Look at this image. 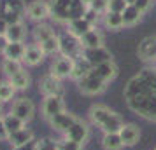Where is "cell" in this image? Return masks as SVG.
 <instances>
[{
  "mask_svg": "<svg viewBox=\"0 0 156 150\" xmlns=\"http://www.w3.org/2000/svg\"><path fill=\"white\" fill-rule=\"evenodd\" d=\"M65 112V101L63 96H44L42 101V115L44 119L51 121L58 114Z\"/></svg>",
  "mask_w": 156,
  "mask_h": 150,
  "instance_id": "7",
  "label": "cell"
},
{
  "mask_svg": "<svg viewBox=\"0 0 156 150\" xmlns=\"http://www.w3.org/2000/svg\"><path fill=\"white\" fill-rule=\"evenodd\" d=\"M121 16H123V25H125V26H133V25H137V23L140 21L142 12L135 7V5H128V7L123 11Z\"/></svg>",
  "mask_w": 156,
  "mask_h": 150,
  "instance_id": "26",
  "label": "cell"
},
{
  "mask_svg": "<svg viewBox=\"0 0 156 150\" xmlns=\"http://www.w3.org/2000/svg\"><path fill=\"white\" fill-rule=\"evenodd\" d=\"M93 70V65L86 59L84 56L74 59V68H72V73H70V79L76 80V82H81L83 79H86L90 75V72Z\"/></svg>",
  "mask_w": 156,
  "mask_h": 150,
  "instance_id": "15",
  "label": "cell"
},
{
  "mask_svg": "<svg viewBox=\"0 0 156 150\" xmlns=\"http://www.w3.org/2000/svg\"><path fill=\"white\" fill-rule=\"evenodd\" d=\"M34 142V133L30 131V129H21V131H16V133H12V135L9 136V143L14 147V148H18V147H23V145H27V143Z\"/></svg>",
  "mask_w": 156,
  "mask_h": 150,
  "instance_id": "23",
  "label": "cell"
},
{
  "mask_svg": "<svg viewBox=\"0 0 156 150\" xmlns=\"http://www.w3.org/2000/svg\"><path fill=\"white\" fill-rule=\"evenodd\" d=\"M88 7L91 9V11H95L98 16H104L109 11V0H93Z\"/></svg>",
  "mask_w": 156,
  "mask_h": 150,
  "instance_id": "34",
  "label": "cell"
},
{
  "mask_svg": "<svg viewBox=\"0 0 156 150\" xmlns=\"http://www.w3.org/2000/svg\"><path fill=\"white\" fill-rule=\"evenodd\" d=\"M39 45H41V49L44 51V54H46V56H51V54H55V52H60V37L53 35L51 38L41 42Z\"/></svg>",
  "mask_w": 156,
  "mask_h": 150,
  "instance_id": "30",
  "label": "cell"
},
{
  "mask_svg": "<svg viewBox=\"0 0 156 150\" xmlns=\"http://www.w3.org/2000/svg\"><path fill=\"white\" fill-rule=\"evenodd\" d=\"M49 5H51V18L65 23L83 18L84 12L88 11V5L83 4L81 0H51Z\"/></svg>",
  "mask_w": 156,
  "mask_h": 150,
  "instance_id": "2",
  "label": "cell"
},
{
  "mask_svg": "<svg viewBox=\"0 0 156 150\" xmlns=\"http://www.w3.org/2000/svg\"><path fill=\"white\" fill-rule=\"evenodd\" d=\"M65 138H70V140H74V142L84 145L86 140L90 138V128H88V124H86L84 121L77 119V121L74 122V126L65 133Z\"/></svg>",
  "mask_w": 156,
  "mask_h": 150,
  "instance_id": "12",
  "label": "cell"
},
{
  "mask_svg": "<svg viewBox=\"0 0 156 150\" xmlns=\"http://www.w3.org/2000/svg\"><path fill=\"white\" fill-rule=\"evenodd\" d=\"M67 26H69V33H72V35L76 37H81L84 35L88 30L93 28V25L88 19H84V18H77V19H72V21L67 23Z\"/></svg>",
  "mask_w": 156,
  "mask_h": 150,
  "instance_id": "21",
  "label": "cell"
},
{
  "mask_svg": "<svg viewBox=\"0 0 156 150\" xmlns=\"http://www.w3.org/2000/svg\"><path fill=\"white\" fill-rule=\"evenodd\" d=\"M83 56L93 65H102V63H107V61H112V56L111 52L105 49V47H98V49H84L83 51Z\"/></svg>",
  "mask_w": 156,
  "mask_h": 150,
  "instance_id": "16",
  "label": "cell"
},
{
  "mask_svg": "<svg viewBox=\"0 0 156 150\" xmlns=\"http://www.w3.org/2000/svg\"><path fill=\"white\" fill-rule=\"evenodd\" d=\"M72 68H74V59H72V58H67V56H60L53 61L49 73L55 75L56 79L62 80V79H65V77H70Z\"/></svg>",
  "mask_w": 156,
  "mask_h": 150,
  "instance_id": "9",
  "label": "cell"
},
{
  "mask_svg": "<svg viewBox=\"0 0 156 150\" xmlns=\"http://www.w3.org/2000/svg\"><path fill=\"white\" fill-rule=\"evenodd\" d=\"M25 14L28 16L32 21H39L42 23L44 19H48L51 16V5L49 2L46 0H34L27 5V12Z\"/></svg>",
  "mask_w": 156,
  "mask_h": 150,
  "instance_id": "6",
  "label": "cell"
},
{
  "mask_svg": "<svg viewBox=\"0 0 156 150\" xmlns=\"http://www.w3.org/2000/svg\"><path fill=\"white\" fill-rule=\"evenodd\" d=\"M27 37V28L21 23H14V25H9L7 30H5V38L9 42H23Z\"/></svg>",
  "mask_w": 156,
  "mask_h": 150,
  "instance_id": "22",
  "label": "cell"
},
{
  "mask_svg": "<svg viewBox=\"0 0 156 150\" xmlns=\"http://www.w3.org/2000/svg\"><path fill=\"white\" fill-rule=\"evenodd\" d=\"M125 2H126L128 5H133V4H135V0H125Z\"/></svg>",
  "mask_w": 156,
  "mask_h": 150,
  "instance_id": "40",
  "label": "cell"
},
{
  "mask_svg": "<svg viewBox=\"0 0 156 150\" xmlns=\"http://www.w3.org/2000/svg\"><path fill=\"white\" fill-rule=\"evenodd\" d=\"M105 87H107L105 82L95 79V77H91V75H88L86 79H83L81 82H79V91H81L83 94H86V96H95V94L104 93Z\"/></svg>",
  "mask_w": 156,
  "mask_h": 150,
  "instance_id": "11",
  "label": "cell"
},
{
  "mask_svg": "<svg viewBox=\"0 0 156 150\" xmlns=\"http://www.w3.org/2000/svg\"><path fill=\"white\" fill-rule=\"evenodd\" d=\"M154 150H156V148H154Z\"/></svg>",
  "mask_w": 156,
  "mask_h": 150,
  "instance_id": "43",
  "label": "cell"
},
{
  "mask_svg": "<svg viewBox=\"0 0 156 150\" xmlns=\"http://www.w3.org/2000/svg\"><path fill=\"white\" fill-rule=\"evenodd\" d=\"M139 58L142 61H156V37H146L139 44Z\"/></svg>",
  "mask_w": 156,
  "mask_h": 150,
  "instance_id": "13",
  "label": "cell"
},
{
  "mask_svg": "<svg viewBox=\"0 0 156 150\" xmlns=\"http://www.w3.org/2000/svg\"><path fill=\"white\" fill-rule=\"evenodd\" d=\"M39 89L44 96H62L63 94V86H62V80L56 79L55 75H44L41 82H39Z\"/></svg>",
  "mask_w": 156,
  "mask_h": 150,
  "instance_id": "8",
  "label": "cell"
},
{
  "mask_svg": "<svg viewBox=\"0 0 156 150\" xmlns=\"http://www.w3.org/2000/svg\"><path fill=\"white\" fill-rule=\"evenodd\" d=\"M20 70H23L21 61H16V59H4L2 61V72H4V75H7V79L12 77L14 73H18Z\"/></svg>",
  "mask_w": 156,
  "mask_h": 150,
  "instance_id": "31",
  "label": "cell"
},
{
  "mask_svg": "<svg viewBox=\"0 0 156 150\" xmlns=\"http://www.w3.org/2000/svg\"><path fill=\"white\" fill-rule=\"evenodd\" d=\"M55 148L56 150H83V145L70 140V138H63L62 142H58L55 145Z\"/></svg>",
  "mask_w": 156,
  "mask_h": 150,
  "instance_id": "33",
  "label": "cell"
},
{
  "mask_svg": "<svg viewBox=\"0 0 156 150\" xmlns=\"http://www.w3.org/2000/svg\"><path fill=\"white\" fill-rule=\"evenodd\" d=\"M119 136L125 147H133L135 143L139 142V138H140V129L135 124H125L119 129Z\"/></svg>",
  "mask_w": 156,
  "mask_h": 150,
  "instance_id": "18",
  "label": "cell"
},
{
  "mask_svg": "<svg viewBox=\"0 0 156 150\" xmlns=\"http://www.w3.org/2000/svg\"><path fill=\"white\" fill-rule=\"evenodd\" d=\"M9 82L12 84V87H14L16 91H23V89H28L30 87V75L28 72L25 70H20L18 73H14L12 77H9Z\"/></svg>",
  "mask_w": 156,
  "mask_h": 150,
  "instance_id": "24",
  "label": "cell"
},
{
  "mask_svg": "<svg viewBox=\"0 0 156 150\" xmlns=\"http://www.w3.org/2000/svg\"><path fill=\"white\" fill-rule=\"evenodd\" d=\"M133 5L139 9V11H140L142 14H144V12H146V11H147V9L153 5V0H135Z\"/></svg>",
  "mask_w": 156,
  "mask_h": 150,
  "instance_id": "36",
  "label": "cell"
},
{
  "mask_svg": "<svg viewBox=\"0 0 156 150\" xmlns=\"http://www.w3.org/2000/svg\"><path fill=\"white\" fill-rule=\"evenodd\" d=\"M55 150H56V148H55Z\"/></svg>",
  "mask_w": 156,
  "mask_h": 150,
  "instance_id": "42",
  "label": "cell"
},
{
  "mask_svg": "<svg viewBox=\"0 0 156 150\" xmlns=\"http://www.w3.org/2000/svg\"><path fill=\"white\" fill-rule=\"evenodd\" d=\"M81 2H83V4H86V5H90V4H91L93 0H81Z\"/></svg>",
  "mask_w": 156,
  "mask_h": 150,
  "instance_id": "39",
  "label": "cell"
},
{
  "mask_svg": "<svg viewBox=\"0 0 156 150\" xmlns=\"http://www.w3.org/2000/svg\"><path fill=\"white\" fill-rule=\"evenodd\" d=\"M128 7V4L125 0H109V11L107 12H118L123 14V11Z\"/></svg>",
  "mask_w": 156,
  "mask_h": 150,
  "instance_id": "35",
  "label": "cell"
},
{
  "mask_svg": "<svg viewBox=\"0 0 156 150\" xmlns=\"http://www.w3.org/2000/svg\"><path fill=\"white\" fill-rule=\"evenodd\" d=\"M76 121H77V117L65 110V112H62V114H58L56 117H53L49 122H51V126H53L55 131H60V133H63L65 135V133L74 126V122Z\"/></svg>",
  "mask_w": 156,
  "mask_h": 150,
  "instance_id": "14",
  "label": "cell"
},
{
  "mask_svg": "<svg viewBox=\"0 0 156 150\" xmlns=\"http://www.w3.org/2000/svg\"><path fill=\"white\" fill-rule=\"evenodd\" d=\"M11 114L16 115L18 119H21V121L27 124V122H30L34 119L35 107H34V103H32L30 98H18V100H14V103H12Z\"/></svg>",
  "mask_w": 156,
  "mask_h": 150,
  "instance_id": "5",
  "label": "cell"
},
{
  "mask_svg": "<svg viewBox=\"0 0 156 150\" xmlns=\"http://www.w3.org/2000/svg\"><path fill=\"white\" fill-rule=\"evenodd\" d=\"M0 121H2V105H0Z\"/></svg>",
  "mask_w": 156,
  "mask_h": 150,
  "instance_id": "41",
  "label": "cell"
},
{
  "mask_svg": "<svg viewBox=\"0 0 156 150\" xmlns=\"http://www.w3.org/2000/svg\"><path fill=\"white\" fill-rule=\"evenodd\" d=\"M90 75L95 77V79L102 80V82H105V84H109V82L118 75V66L114 65V61H107V63L93 66V70L90 72Z\"/></svg>",
  "mask_w": 156,
  "mask_h": 150,
  "instance_id": "10",
  "label": "cell"
},
{
  "mask_svg": "<svg viewBox=\"0 0 156 150\" xmlns=\"http://www.w3.org/2000/svg\"><path fill=\"white\" fill-rule=\"evenodd\" d=\"M14 93L16 89L12 87L11 82H0V103H7L14 98Z\"/></svg>",
  "mask_w": 156,
  "mask_h": 150,
  "instance_id": "32",
  "label": "cell"
},
{
  "mask_svg": "<svg viewBox=\"0 0 156 150\" xmlns=\"http://www.w3.org/2000/svg\"><path fill=\"white\" fill-rule=\"evenodd\" d=\"M25 51H27V45L23 42H9L2 54H4V59H16V61H21L23 63Z\"/></svg>",
  "mask_w": 156,
  "mask_h": 150,
  "instance_id": "20",
  "label": "cell"
},
{
  "mask_svg": "<svg viewBox=\"0 0 156 150\" xmlns=\"http://www.w3.org/2000/svg\"><path fill=\"white\" fill-rule=\"evenodd\" d=\"M2 122H4V126H5V129H7L9 136L12 135V133H16V131H21V129H25V122L21 121V119H18L16 115L12 114H7L4 119H2Z\"/></svg>",
  "mask_w": 156,
  "mask_h": 150,
  "instance_id": "27",
  "label": "cell"
},
{
  "mask_svg": "<svg viewBox=\"0 0 156 150\" xmlns=\"http://www.w3.org/2000/svg\"><path fill=\"white\" fill-rule=\"evenodd\" d=\"M0 7H2L0 16L5 19V23H7V25L21 23L23 14L27 12V5L23 4V0H5Z\"/></svg>",
  "mask_w": 156,
  "mask_h": 150,
  "instance_id": "4",
  "label": "cell"
},
{
  "mask_svg": "<svg viewBox=\"0 0 156 150\" xmlns=\"http://www.w3.org/2000/svg\"><path fill=\"white\" fill-rule=\"evenodd\" d=\"M46 54L44 51L41 49L39 44H32V45H27V51H25V58H23V63L28 65V66H37L39 63H42Z\"/></svg>",
  "mask_w": 156,
  "mask_h": 150,
  "instance_id": "19",
  "label": "cell"
},
{
  "mask_svg": "<svg viewBox=\"0 0 156 150\" xmlns=\"http://www.w3.org/2000/svg\"><path fill=\"white\" fill-rule=\"evenodd\" d=\"M0 140H9V133H7V129H5V126H4L2 121H0Z\"/></svg>",
  "mask_w": 156,
  "mask_h": 150,
  "instance_id": "37",
  "label": "cell"
},
{
  "mask_svg": "<svg viewBox=\"0 0 156 150\" xmlns=\"http://www.w3.org/2000/svg\"><path fill=\"white\" fill-rule=\"evenodd\" d=\"M104 25H105V28L118 32V30H121L125 26L123 25V16L118 14V12H105L104 14Z\"/></svg>",
  "mask_w": 156,
  "mask_h": 150,
  "instance_id": "28",
  "label": "cell"
},
{
  "mask_svg": "<svg viewBox=\"0 0 156 150\" xmlns=\"http://www.w3.org/2000/svg\"><path fill=\"white\" fill-rule=\"evenodd\" d=\"M102 147H104V150H121L125 145L121 142L119 133H105L104 140H102Z\"/></svg>",
  "mask_w": 156,
  "mask_h": 150,
  "instance_id": "25",
  "label": "cell"
},
{
  "mask_svg": "<svg viewBox=\"0 0 156 150\" xmlns=\"http://www.w3.org/2000/svg\"><path fill=\"white\" fill-rule=\"evenodd\" d=\"M53 35H56V33L53 32V28H51L49 25H44V23H41V25H37L35 28H34V38H35L37 44L48 40V38H51Z\"/></svg>",
  "mask_w": 156,
  "mask_h": 150,
  "instance_id": "29",
  "label": "cell"
},
{
  "mask_svg": "<svg viewBox=\"0 0 156 150\" xmlns=\"http://www.w3.org/2000/svg\"><path fill=\"white\" fill-rule=\"evenodd\" d=\"M81 44H83V49H98V47H104V37L93 26L81 37Z\"/></svg>",
  "mask_w": 156,
  "mask_h": 150,
  "instance_id": "17",
  "label": "cell"
},
{
  "mask_svg": "<svg viewBox=\"0 0 156 150\" xmlns=\"http://www.w3.org/2000/svg\"><path fill=\"white\" fill-rule=\"evenodd\" d=\"M90 119L104 133H119V129L125 126L121 115L105 105H93L90 108Z\"/></svg>",
  "mask_w": 156,
  "mask_h": 150,
  "instance_id": "1",
  "label": "cell"
},
{
  "mask_svg": "<svg viewBox=\"0 0 156 150\" xmlns=\"http://www.w3.org/2000/svg\"><path fill=\"white\" fill-rule=\"evenodd\" d=\"M83 44H81V38L72 33H63L60 35V54L67 58H72V59H77V58L83 56Z\"/></svg>",
  "mask_w": 156,
  "mask_h": 150,
  "instance_id": "3",
  "label": "cell"
},
{
  "mask_svg": "<svg viewBox=\"0 0 156 150\" xmlns=\"http://www.w3.org/2000/svg\"><path fill=\"white\" fill-rule=\"evenodd\" d=\"M7 44H9V40L5 38V35H0V54L5 51V47H7Z\"/></svg>",
  "mask_w": 156,
  "mask_h": 150,
  "instance_id": "38",
  "label": "cell"
}]
</instances>
